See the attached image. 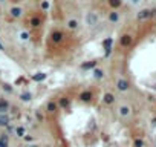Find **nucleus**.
<instances>
[{
	"mask_svg": "<svg viewBox=\"0 0 156 147\" xmlns=\"http://www.w3.org/2000/svg\"><path fill=\"white\" fill-rule=\"evenodd\" d=\"M92 75H94L95 80H101V78H104V71L99 69V68H95L94 71H92Z\"/></svg>",
	"mask_w": 156,
	"mask_h": 147,
	"instance_id": "a211bd4d",
	"label": "nucleus"
},
{
	"mask_svg": "<svg viewBox=\"0 0 156 147\" xmlns=\"http://www.w3.org/2000/svg\"><path fill=\"white\" fill-rule=\"evenodd\" d=\"M130 114H132V107L128 106V104H121V106L118 107V115L121 116V118H127Z\"/></svg>",
	"mask_w": 156,
	"mask_h": 147,
	"instance_id": "0eeeda50",
	"label": "nucleus"
},
{
	"mask_svg": "<svg viewBox=\"0 0 156 147\" xmlns=\"http://www.w3.org/2000/svg\"><path fill=\"white\" fill-rule=\"evenodd\" d=\"M51 41L54 43V44H60V43H63L64 41V39H66V35H64V32L63 31H60V29H54L52 32H51Z\"/></svg>",
	"mask_w": 156,
	"mask_h": 147,
	"instance_id": "f03ea898",
	"label": "nucleus"
},
{
	"mask_svg": "<svg viewBox=\"0 0 156 147\" xmlns=\"http://www.w3.org/2000/svg\"><path fill=\"white\" fill-rule=\"evenodd\" d=\"M46 77H48V75H46L44 72H37V74L32 75V80L34 81H43V80H46Z\"/></svg>",
	"mask_w": 156,
	"mask_h": 147,
	"instance_id": "4be33fe9",
	"label": "nucleus"
},
{
	"mask_svg": "<svg viewBox=\"0 0 156 147\" xmlns=\"http://www.w3.org/2000/svg\"><path fill=\"white\" fill-rule=\"evenodd\" d=\"M18 98H20L22 103H29V101L32 100V92L31 90H23L20 95H18Z\"/></svg>",
	"mask_w": 156,
	"mask_h": 147,
	"instance_id": "f8f14e48",
	"label": "nucleus"
},
{
	"mask_svg": "<svg viewBox=\"0 0 156 147\" xmlns=\"http://www.w3.org/2000/svg\"><path fill=\"white\" fill-rule=\"evenodd\" d=\"M152 15H153V11H152V9H141V11L136 14V18H138L139 22H142V20H147V18H150Z\"/></svg>",
	"mask_w": 156,
	"mask_h": 147,
	"instance_id": "6e6552de",
	"label": "nucleus"
},
{
	"mask_svg": "<svg viewBox=\"0 0 156 147\" xmlns=\"http://www.w3.org/2000/svg\"><path fill=\"white\" fill-rule=\"evenodd\" d=\"M29 32H26V31H22L20 34H18V39H20L22 41H28V40H29Z\"/></svg>",
	"mask_w": 156,
	"mask_h": 147,
	"instance_id": "393cba45",
	"label": "nucleus"
},
{
	"mask_svg": "<svg viewBox=\"0 0 156 147\" xmlns=\"http://www.w3.org/2000/svg\"><path fill=\"white\" fill-rule=\"evenodd\" d=\"M103 103L110 106V104H113L115 103V95L112 94V92H106V94L103 95Z\"/></svg>",
	"mask_w": 156,
	"mask_h": 147,
	"instance_id": "4468645a",
	"label": "nucleus"
},
{
	"mask_svg": "<svg viewBox=\"0 0 156 147\" xmlns=\"http://www.w3.org/2000/svg\"><path fill=\"white\" fill-rule=\"evenodd\" d=\"M2 89L6 92V94H12V90H14V87H12L11 84H8V83H3V84H2Z\"/></svg>",
	"mask_w": 156,
	"mask_h": 147,
	"instance_id": "a878e982",
	"label": "nucleus"
},
{
	"mask_svg": "<svg viewBox=\"0 0 156 147\" xmlns=\"http://www.w3.org/2000/svg\"><path fill=\"white\" fill-rule=\"evenodd\" d=\"M107 3H109L110 8L116 9V8H119V6L123 5V0H107Z\"/></svg>",
	"mask_w": 156,
	"mask_h": 147,
	"instance_id": "b1692460",
	"label": "nucleus"
},
{
	"mask_svg": "<svg viewBox=\"0 0 156 147\" xmlns=\"http://www.w3.org/2000/svg\"><path fill=\"white\" fill-rule=\"evenodd\" d=\"M12 2H15V3H18V2H22V0H12Z\"/></svg>",
	"mask_w": 156,
	"mask_h": 147,
	"instance_id": "c756f323",
	"label": "nucleus"
},
{
	"mask_svg": "<svg viewBox=\"0 0 156 147\" xmlns=\"http://www.w3.org/2000/svg\"><path fill=\"white\" fill-rule=\"evenodd\" d=\"M66 28H67L69 31H78V28H80L78 18H75V17H69L67 20H66Z\"/></svg>",
	"mask_w": 156,
	"mask_h": 147,
	"instance_id": "39448f33",
	"label": "nucleus"
},
{
	"mask_svg": "<svg viewBox=\"0 0 156 147\" xmlns=\"http://www.w3.org/2000/svg\"><path fill=\"white\" fill-rule=\"evenodd\" d=\"M95 68H97V61H95V60H92V61H87V63H83V64H81V69H84V71H89V69L94 71Z\"/></svg>",
	"mask_w": 156,
	"mask_h": 147,
	"instance_id": "6ab92c4d",
	"label": "nucleus"
},
{
	"mask_svg": "<svg viewBox=\"0 0 156 147\" xmlns=\"http://www.w3.org/2000/svg\"><path fill=\"white\" fill-rule=\"evenodd\" d=\"M133 146H135V147H144V141L139 140V138H136V140L133 141Z\"/></svg>",
	"mask_w": 156,
	"mask_h": 147,
	"instance_id": "bb28decb",
	"label": "nucleus"
},
{
	"mask_svg": "<svg viewBox=\"0 0 156 147\" xmlns=\"http://www.w3.org/2000/svg\"><path fill=\"white\" fill-rule=\"evenodd\" d=\"M107 18H109V22H112V23H116V22L119 20V14H118L116 11H112V12H109Z\"/></svg>",
	"mask_w": 156,
	"mask_h": 147,
	"instance_id": "412c9836",
	"label": "nucleus"
},
{
	"mask_svg": "<svg viewBox=\"0 0 156 147\" xmlns=\"http://www.w3.org/2000/svg\"><path fill=\"white\" fill-rule=\"evenodd\" d=\"M57 106H58L60 109H69V106H70V100H69L67 97H60V100L57 101Z\"/></svg>",
	"mask_w": 156,
	"mask_h": 147,
	"instance_id": "ddd939ff",
	"label": "nucleus"
},
{
	"mask_svg": "<svg viewBox=\"0 0 156 147\" xmlns=\"http://www.w3.org/2000/svg\"><path fill=\"white\" fill-rule=\"evenodd\" d=\"M78 100L81 101V103L87 104V103H90V101L94 100V92L92 90H83L81 94L78 95Z\"/></svg>",
	"mask_w": 156,
	"mask_h": 147,
	"instance_id": "20e7f679",
	"label": "nucleus"
},
{
	"mask_svg": "<svg viewBox=\"0 0 156 147\" xmlns=\"http://www.w3.org/2000/svg\"><path fill=\"white\" fill-rule=\"evenodd\" d=\"M3 2H5V0H0V3H3Z\"/></svg>",
	"mask_w": 156,
	"mask_h": 147,
	"instance_id": "7c9ffc66",
	"label": "nucleus"
},
{
	"mask_svg": "<svg viewBox=\"0 0 156 147\" xmlns=\"http://www.w3.org/2000/svg\"><path fill=\"white\" fill-rule=\"evenodd\" d=\"M84 22H86V25H87L89 28L98 26V25H99V14L95 12V11H89V12L86 14V17H84Z\"/></svg>",
	"mask_w": 156,
	"mask_h": 147,
	"instance_id": "f257e3e1",
	"label": "nucleus"
},
{
	"mask_svg": "<svg viewBox=\"0 0 156 147\" xmlns=\"http://www.w3.org/2000/svg\"><path fill=\"white\" fill-rule=\"evenodd\" d=\"M0 147H9V138L6 133H0Z\"/></svg>",
	"mask_w": 156,
	"mask_h": 147,
	"instance_id": "aec40b11",
	"label": "nucleus"
},
{
	"mask_svg": "<svg viewBox=\"0 0 156 147\" xmlns=\"http://www.w3.org/2000/svg\"><path fill=\"white\" fill-rule=\"evenodd\" d=\"M41 23H43V20H41L40 15H32L31 20H29V25H31L32 28H40Z\"/></svg>",
	"mask_w": 156,
	"mask_h": 147,
	"instance_id": "2eb2a0df",
	"label": "nucleus"
},
{
	"mask_svg": "<svg viewBox=\"0 0 156 147\" xmlns=\"http://www.w3.org/2000/svg\"><path fill=\"white\" fill-rule=\"evenodd\" d=\"M142 3V0H128V5H132V6H139Z\"/></svg>",
	"mask_w": 156,
	"mask_h": 147,
	"instance_id": "cd10ccee",
	"label": "nucleus"
},
{
	"mask_svg": "<svg viewBox=\"0 0 156 147\" xmlns=\"http://www.w3.org/2000/svg\"><path fill=\"white\" fill-rule=\"evenodd\" d=\"M132 41H133V37H132L130 34H124V35H121V39H119V44L124 46V48L130 46V44H132Z\"/></svg>",
	"mask_w": 156,
	"mask_h": 147,
	"instance_id": "1a4fd4ad",
	"label": "nucleus"
},
{
	"mask_svg": "<svg viewBox=\"0 0 156 147\" xmlns=\"http://www.w3.org/2000/svg\"><path fill=\"white\" fill-rule=\"evenodd\" d=\"M9 109H11V104H9V101L5 100V98H0V114H8Z\"/></svg>",
	"mask_w": 156,
	"mask_h": 147,
	"instance_id": "9b49d317",
	"label": "nucleus"
},
{
	"mask_svg": "<svg viewBox=\"0 0 156 147\" xmlns=\"http://www.w3.org/2000/svg\"><path fill=\"white\" fill-rule=\"evenodd\" d=\"M49 8H51V2H49V0H41V3H40V9H41V11L48 12Z\"/></svg>",
	"mask_w": 156,
	"mask_h": 147,
	"instance_id": "5701e85b",
	"label": "nucleus"
},
{
	"mask_svg": "<svg viewBox=\"0 0 156 147\" xmlns=\"http://www.w3.org/2000/svg\"><path fill=\"white\" fill-rule=\"evenodd\" d=\"M3 49H5V48H3V44H2V43H0V51H3Z\"/></svg>",
	"mask_w": 156,
	"mask_h": 147,
	"instance_id": "c85d7f7f",
	"label": "nucleus"
},
{
	"mask_svg": "<svg viewBox=\"0 0 156 147\" xmlns=\"http://www.w3.org/2000/svg\"><path fill=\"white\" fill-rule=\"evenodd\" d=\"M115 86H116V89L119 92H126V90H128V87H130V83H128L126 78H118Z\"/></svg>",
	"mask_w": 156,
	"mask_h": 147,
	"instance_id": "423d86ee",
	"label": "nucleus"
},
{
	"mask_svg": "<svg viewBox=\"0 0 156 147\" xmlns=\"http://www.w3.org/2000/svg\"><path fill=\"white\" fill-rule=\"evenodd\" d=\"M18 147H20V146H18Z\"/></svg>",
	"mask_w": 156,
	"mask_h": 147,
	"instance_id": "2f4dec72",
	"label": "nucleus"
},
{
	"mask_svg": "<svg viewBox=\"0 0 156 147\" xmlns=\"http://www.w3.org/2000/svg\"><path fill=\"white\" fill-rule=\"evenodd\" d=\"M58 110V106H57V101L54 100H49L48 103H46V112L48 114H55Z\"/></svg>",
	"mask_w": 156,
	"mask_h": 147,
	"instance_id": "9d476101",
	"label": "nucleus"
},
{
	"mask_svg": "<svg viewBox=\"0 0 156 147\" xmlns=\"http://www.w3.org/2000/svg\"><path fill=\"white\" fill-rule=\"evenodd\" d=\"M14 133H15L17 138H25V136H26V129H25L23 126H17V127L14 129Z\"/></svg>",
	"mask_w": 156,
	"mask_h": 147,
	"instance_id": "f3484780",
	"label": "nucleus"
},
{
	"mask_svg": "<svg viewBox=\"0 0 156 147\" xmlns=\"http://www.w3.org/2000/svg\"><path fill=\"white\" fill-rule=\"evenodd\" d=\"M8 14H9V17H11V18H22L23 14H25V9L20 5H14V6L9 8Z\"/></svg>",
	"mask_w": 156,
	"mask_h": 147,
	"instance_id": "7ed1b4c3",
	"label": "nucleus"
},
{
	"mask_svg": "<svg viewBox=\"0 0 156 147\" xmlns=\"http://www.w3.org/2000/svg\"><path fill=\"white\" fill-rule=\"evenodd\" d=\"M11 123V118L8 114H0V127H6Z\"/></svg>",
	"mask_w": 156,
	"mask_h": 147,
	"instance_id": "dca6fc26",
	"label": "nucleus"
}]
</instances>
